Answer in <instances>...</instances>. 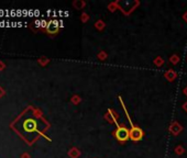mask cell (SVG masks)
I'll list each match as a JSON object with an SVG mask.
<instances>
[{
	"mask_svg": "<svg viewBox=\"0 0 187 158\" xmlns=\"http://www.w3.org/2000/svg\"><path fill=\"white\" fill-rule=\"evenodd\" d=\"M119 100H120V102H121L122 109H123L124 113H126L127 117H128V121H129L130 125H131V129H130V138H131L133 142L141 141V139L143 138V136H144V132L142 131V129H140L138 125H136L133 122H132L131 117H130V114L128 113V110H127L126 105H124V103H123V101H122L121 97H119Z\"/></svg>",
	"mask_w": 187,
	"mask_h": 158,
	"instance_id": "6da1fadb",
	"label": "cell"
},
{
	"mask_svg": "<svg viewBox=\"0 0 187 158\" xmlns=\"http://www.w3.org/2000/svg\"><path fill=\"white\" fill-rule=\"evenodd\" d=\"M117 129L112 132V135L116 137V139L119 142L120 144H124L128 138H130V129L126 126V125L118 124L116 125Z\"/></svg>",
	"mask_w": 187,
	"mask_h": 158,
	"instance_id": "7a4b0ae2",
	"label": "cell"
},
{
	"mask_svg": "<svg viewBox=\"0 0 187 158\" xmlns=\"http://www.w3.org/2000/svg\"><path fill=\"white\" fill-rule=\"evenodd\" d=\"M117 8L119 10H121L126 15H129L139 5L140 2L134 0V1H116Z\"/></svg>",
	"mask_w": 187,
	"mask_h": 158,
	"instance_id": "3957f363",
	"label": "cell"
},
{
	"mask_svg": "<svg viewBox=\"0 0 187 158\" xmlns=\"http://www.w3.org/2000/svg\"><path fill=\"white\" fill-rule=\"evenodd\" d=\"M104 119L107 122H109L110 124H116L118 125L119 123H118V119H119V114L117 112H114L112 109H109V110L107 111V112L105 113L104 115Z\"/></svg>",
	"mask_w": 187,
	"mask_h": 158,
	"instance_id": "277c9868",
	"label": "cell"
},
{
	"mask_svg": "<svg viewBox=\"0 0 187 158\" xmlns=\"http://www.w3.org/2000/svg\"><path fill=\"white\" fill-rule=\"evenodd\" d=\"M58 29H60V26H58V22L56 20H51V21L47 22V25H46V32L51 35H54L58 32Z\"/></svg>",
	"mask_w": 187,
	"mask_h": 158,
	"instance_id": "5b68a950",
	"label": "cell"
},
{
	"mask_svg": "<svg viewBox=\"0 0 187 158\" xmlns=\"http://www.w3.org/2000/svg\"><path fill=\"white\" fill-rule=\"evenodd\" d=\"M168 131H170L174 136H177V135H180V133H182L183 126L178 122H172V124L168 127Z\"/></svg>",
	"mask_w": 187,
	"mask_h": 158,
	"instance_id": "8992f818",
	"label": "cell"
},
{
	"mask_svg": "<svg viewBox=\"0 0 187 158\" xmlns=\"http://www.w3.org/2000/svg\"><path fill=\"white\" fill-rule=\"evenodd\" d=\"M164 77H165V79H167L170 82H173L175 79L177 78V72H175L174 69H168L164 72Z\"/></svg>",
	"mask_w": 187,
	"mask_h": 158,
	"instance_id": "52a82bcc",
	"label": "cell"
},
{
	"mask_svg": "<svg viewBox=\"0 0 187 158\" xmlns=\"http://www.w3.org/2000/svg\"><path fill=\"white\" fill-rule=\"evenodd\" d=\"M68 156L71 158H78L80 156V151L77 147H72V148L68 151Z\"/></svg>",
	"mask_w": 187,
	"mask_h": 158,
	"instance_id": "ba28073f",
	"label": "cell"
},
{
	"mask_svg": "<svg viewBox=\"0 0 187 158\" xmlns=\"http://www.w3.org/2000/svg\"><path fill=\"white\" fill-rule=\"evenodd\" d=\"M73 6L75 9L79 10V9H83V8H85L86 6V2L84 1V0H75L73 2Z\"/></svg>",
	"mask_w": 187,
	"mask_h": 158,
	"instance_id": "9c48e42d",
	"label": "cell"
},
{
	"mask_svg": "<svg viewBox=\"0 0 187 158\" xmlns=\"http://www.w3.org/2000/svg\"><path fill=\"white\" fill-rule=\"evenodd\" d=\"M153 63H154V65H155L156 67H162L163 65H164V59H163L161 56H158V57H155L154 58V60H153Z\"/></svg>",
	"mask_w": 187,
	"mask_h": 158,
	"instance_id": "30bf717a",
	"label": "cell"
},
{
	"mask_svg": "<svg viewBox=\"0 0 187 158\" xmlns=\"http://www.w3.org/2000/svg\"><path fill=\"white\" fill-rule=\"evenodd\" d=\"M105 26H106V23H105L102 20H98V21H96L95 28L98 30V31H102V30L105 29Z\"/></svg>",
	"mask_w": 187,
	"mask_h": 158,
	"instance_id": "8fae6325",
	"label": "cell"
},
{
	"mask_svg": "<svg viewBox=\"0 0 187 158\" xmlns=\"http://www.w3.org/2000/svg\"><path fill=\"white\" fill-rule=\"evenodd\" d=\"M170 62L172 63L173 65H177L178 63L180 62V57L177 55V54H173V55L170 57Z\"/></svg>",
	"mask_w": 187,
	"mask_h": 158,
	"instance_id": "7c38bea8",
	"label": "cell"
},
{
	"mask_svg": "<svg viewBox=\"0 0 187 158\" xmlns=\"http://www.w3.org/2000/svg\"><path fill=\"white\" fill-rule=\"evenodd\" d=\"M174 151H175V154H176V155L180 156V155H183V154L185 153V148L182 146V145H178V146L175 147Z\"/></svg>",
	"mask_w": 187,
	"mask_h": 158,
	"instance_id": "4fadbf2b",
	"label": "cell"
},
{
	"mask_svg": "<svg viewBox=\"0 0 187 158\" xmlns=\"http://www.w3.org/2000/svg\"><path fill=\"white\" fill-rule=\"evenodd\" d=\"M97 57H98V59H100V60H105V59H107L108 54L105 52V50H100V52L98 53Z\"/></svg>",
	"mask_w": 187,
	"mask_h": 158,
	"instance_id": "5bb4252c",
	"label": "cell"
},
{
	"mask_svg": "<svg viewBox=\"0 0 187 158\" xmlns=\"http://www.w3.org/2000/svg\"><path fill=\"white\" fill-rule=\"evenodd\" d=\"M80 21L83 22V23H86L87 21H89V15L86 13V12H83L82 15H80Z\"/></svg>",
	"mask_w": 187,
	"mask_h": 158,
	"instance_id": "9a60e30c",
	"label": "cell"
},
{
	"mask_svg": "<svg viewBox=\"0 0 187 158\" xmlns=\"http://www.w3.org/2000/svg\"><path fill=\"white\" fill-rule=\"evenodd\" d=\"M71 101H72V103H74V104H78V103L82 102V98H80L79 96H77V94H75V96L72 97Z\"/></svg>",
	"mask_w": 187,
	"mask_h": 158,
	"instance_id": "2e32d148",
	"label": "cell"
},
{
	"mask_svg": "<svg viewBox=\"0 0 187 158\" xmlns=\"http://www.w3.org/2000/svg\"><path fill=\"white\" fill-rule=\"evenodd\" d=\"M108 9H109L110 12H114L118 8H117V5H116V1H114V2H110L109 5H108Z\"/></svg>",
	"mask_w": 187,
	"mask_h": 158,
	"instance_id": "e0dca14e",
	"label": "cell"
},
{
	"mask_svg": "<svg viewBox=\"0 0 187 158\" xmlns=\"http://www.w3.org/2000/svg\"><path fill=\"white\" fill-rule=\"evenodd\" d=\"M182 108H183V110L185 111V112L187 113V101H185L184 103H183V105H182Z\"/></svg>",
	"mask_w": 187,
	"mask_h": 158,
	"instance_id": "ac0fdd59",
	"label": "cell"
},
{
	"mask_svg": "<svg viewBox=\"0 0 187 158\" xmlns=\"http://www.w3.org/2000/svg\"><path fill=\"white\" fill-rule=\"evenodd\" d=\"M183 20H184V21H185V22H186V23H187V11L185 12L184 15H183Z\"/></svg>",
	"mask_w": 187,
	"mask_h": 158,
	"instance_id": "d6986e66",
	"label": "cell"
},
{
	"mask_svg": "<svg viewBox=\"0 0 187 158\" xmlns=\"http://www.w3.org/2000/svg\"><path fill=\"white\" fill-rule=\"evenodd\" d=\"M183 94H185V96H186V97H187V86H186V87H185V88H184V89H183Z\"/></svg>",
	"mask_w": 187,
	"mask_h": 158,
	"instance_id": "ffe728a7",
	"label": "cell"
}]
</instances>
